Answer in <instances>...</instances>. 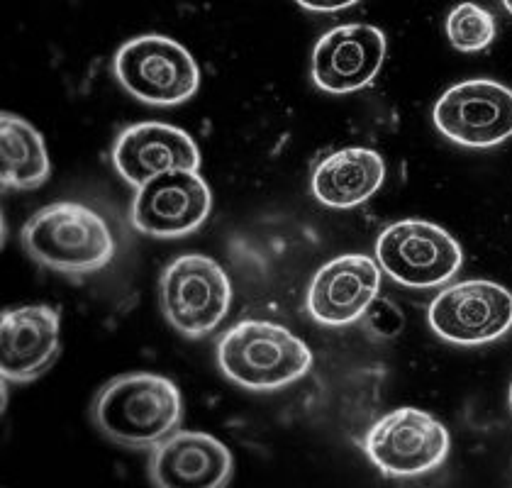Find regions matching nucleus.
<instances>
[{
  "label": "nucleus",
  "mask_w": 512,
  "mask_h": 488,
  "mask_svg": "<svg viewBox=\"0 0 512 488\" xmlns=\"http://www.w3.org/2000/svg\"><path fill=\"white\" fill-rule=\"evenodd\" d=\"M359 323L364 327L366 337H371L374 342H386L403 332L405 315L391 298L376 296L366 308V313L359 318Z\"/></svg>",
  "instance_id": "6ab92c4d"
},
{
  "label": "nucleus",
  "mask_w": 512,
  "mask_h": 488,
  "mask_svg": "<svg viewBox=\"0 0 512 488\" xmlns=\"http://www.w3.org/2000/svg\"><path fill=\"white\" fill-rule=\"evenodd\" d=\"M430 327L454 345H486L512 327V293L495 281H461L439 291L427 310Z\"/></svg>",
  "instance_id": "6e6552de"
},
{
  "label": "nucleus",
  "mask_w": 512,
  "mask_h": 488,
  "mask_svg": "<svg viewBox=\"0 0 512 488\" xmlns=\"http://www.w3.org/2000/svg\"><path fill=\"white\" fill-rule=\"evenodd\" d=\"M364 449L383 474L408 479L437 469L447 459L449 432L427 410L398 408L371 427Z\"/></svg>",
  "instance_id": "0eeeda50"
},
{
  "label": "nucleus",
  "mask_w": 512,
  "mask_h": 488,
  "mask_svg": "<svg viewBox=\"0 0 512 488\" xmlns=\"http://www.w3.org/2000/svg\"><path fill=\"white\" fill-rule=\"evenodd\" d=\"M213 193L200 171H166L137 188L130 220L137 232L154 240H178L208 220Z\"/></svg>",
  "instance_id": "9d476101"
},
{
  "label": "nucleus",
  "mask_w": 512,
  "mask_h": 488,
  "mask_svg": "<svg viewBox=\"0 0 512 488\" xmlns=\"http://www.w3.org/2000/svg\"><path fill=\"white\" fill-rule=\"evenodd\" d=\"M495 18L483 5L459 3L447 18V37L459 52H481L495 40Z\"/></svg>",
  "instance_id": "a211bd4d"
},
{
  "label": "nucleus",
  "mask_w": 512,
  "mask_h": 488,
  "mask_svg": "<svg viewBox=\"0 0 512 488\" xmlns=\"http://www.w3.org/2000/svg\"><path fill=\"white\" fill-rule=\"evenodd\" d=\"M159 298L169 325L188 340H200L225 320L232 284L215 259L181 254L161 274Z\"/></svg>",
  "instance_id": "39448f33"
},
{
  "label": "nucleus",
  "mask_w": 512,
  "mask_h": 488,
  "mask_svg": "<svg viewBox=\"0 0 512 488\" xmlns=\"http://www.w3.org/2000/svg\"><path fill=\"white\" fill-rule=\"evenodd\" d=\"M0 181L5 188L32 191L47 183L52 174L47 147L40 132L18 115L0 118Z\"/></svg>",
  "instance_id": "f3484780"
},
{
  "label": "nucleus",
  "mask_w": 512,
  "mask_h": 488,
  "mask_svg": "<svg viewBox=\"0 0 512 488\" xmlns=\"http://www.w3.org/2000/svg\"><path fill=\"white\" fill-rule=\"evenodd\" d=\"M27 257L66 276H88L115 257V240L100 213L83 203L59 201L40 208L22 227Z\"/></svg>",
  "instance_id": "f03ea898"
},
{
  "label": "nucleus",
  "mask_w": 512,
  "mask_h": 488,
  "mask_svg": "<svg viewBox=\"0 0 512 488\" xmlns=\"http://www.w3.org/2000/svg\"><path fill=\"white\" fill-rule=\"evenodd\" d=\"M376 262L398 284L437 288L461 269L464 254L444 227L425 220H400L378 235Z\"/></svg>",
  "instance_id": "423d86ee"
},
{
  "label": "nucleus",
  "mask_w": 512,
  "mask_h": 488,
  "mask_svg": "<svg viewBox=\"0 0 512 488\" xmlns=\"http://www.w3.org/2000/svg\"><path fill=\"white\" fill-rule=\"evenodd\" d=\"M217 366L247 391H278L308 374L313 352L288 327L242 320L217 340Z\"/></svg>",
  "instance_id": "7ed1b4c3"
},
{
  "label": "nucleus",
  "mask_w": 512,
  "mask_h": 488,
  "mask_svg": "<svg viewBox=\"0 0 512 488\" xmlns=\"http://www.w3.org/2000/svg\"><path fill=\"white\" fill-rule=\"evenodd\" d=\"M510 408H512V386H510Z\"/></svg>",
  "instance_id": "4be33fe9"
},
{
  "label": "nucleus",
  "mask_w": 512,
  "mask_h": 488,
  "mask_svg": "<svg viewBox=\"0 0 512 488\" xmlns=\"http://www.w3.org/2000/svg\"><path fill=\"white\" fill-rule=\"evenodd\" d=\"M91 420L105 440L154 449L183 423V396L171 379L149 371L115 376L96 393Z\"/></svg>",
  "instance_id": "f257e3e1"
},
{
  "label": "nucleus",
  "mask_w": 512,
  "mask_h": 488,
  "mask_svg": "<svg viewBox=\"0 0 512 488\" xmlns=\"http://www.w3.org/2000/svg\"><path fill=\"white\" fill-rule=\"evenodd\" d=\"M386 59V35L374 25H339L313 52V81L320 91L344 96L376 79Z\"/></svg>",
  "instance_id": "9b49d317"
},
{
  "label": "nucleus",
  "mask_w": 512,
  "mask_h": 488,
  "mask_svg": "<svg viewBox=\"0 0 512 488\" xmlns=\"http://www.w3.org/2000/svg\"><path fill=\"white\" fill-rule=\"evenodd\" d=\"M503 5H505V10L512 15V0H503Z\"/></svg>",
  "instance_id": "412c9836"
},
{
  "label": "nucleus",
  "mask_w": 512,
  "mask_h": 488,
  "mask_svg": "<svg viewBox=\"0 0 512 488\" xmlns=\"http://www.w3.org/2000/svg\"><path fill=\"white\" fill-rule=\"evenodd\" d=\"M232 469L230 449L217 437L178 430L152 449L147 474L159 488H222Z\"/></svg>",
  "instance_id": "4468645a"
},
{
  "label": "nucleus",
  "mask_w": 512,
  "mask_h": 488,
  "mask_svg": "<svg viewBox=\"0 0 512 488\" xmlns=\"http://www.w3.org/2000/svg\"><path fill=\"white\" fill-rule=\"evenodd\" d=\"M434 125L461 147L488 149L512 137V91L491 79L456 83L434 105Z\"/></svg>",
  "instance_id": "1a4fd4ad"
},
{
  "label": "nucleus",
  "mask_w": 512,
  "mask_h": 488,
  "mask_svg": "<svg viewBox=\"0 0 512 488\" xmlns=\"http://www.w3.org/2000/svg\"><path fill=\"white\" fill-rule=\"evenodd\" d=\"M381 271L366 254H344L327 262L308 288L310 318L327 327L356 323L378 296Z\"/></svg>",
  "instance_id": "ddd939ff"
},
{
  "label": "nucleus",
  "mask_w": 512,
  "mask_h": 488,
  "mask_svg": "<svg viewBox=\"0 0 512 488\" xmlns=\"http://www.w3.org/2000/svg\"><path fill=\"white\" fill-rule=\"evenodd\" d=\"M59 357V310L25 305L0 318V371L5 381L30 384Z\"/></svg>",
  "instance_id": "2eb2a0df"
},
{
  "label": "nucleus",
  "mask_w": 512,
  "mask_h": 488,
  "mask_svg": "<svg viewBox=\"0 0 512 488\" xmlns=\"http://www.w3.org/2000/svg\"><path fill=\"white\" fill-rule=\"evenodd\" d=\"M359 0H298L300 8L313 10V13H337V10L352 8Z\"/></svg>",
  "instance_id": "aec40b11"
},
{
  "label": "nucleus",
  "mask_w": 512,
  "mask_h": 488,
  "mask_svg": "<svg viewBox=\"0 0 512 488\" xmlns=\"http://www.w3.org/2000/svg\"><path fill=\"white\" fill-rule=\"evenodd\" d=\"M120 86L147 105H181L200 86V69L183 44L164 35H142L125 42L113 61Z\"/></svg>",
  "instance_id": "20e7f679"
},
{
  "label": "nucleus",
  "mask_w": 512,
  "mask_h": 488,
  "mask_svg": "<svg viewBox=\"0 0 512 488\" xmlns=\"http://www.w3.org/2000/svg\"><path fill=\"white\" fill-rule=\"evenodd\" d=\"M115 171L142 188L166 171H200V152L186 130L164 122H137L120 132L113 147Z\"/></svg>",
  "instance_id": "f8f14e48"
},
{
  "label": "nucleus",
  "mask_w": 512,
  "mask_h": 488,
  "mask_svg": "<svg viewBox=\"0 0 512 488\" xmlns=\"http://www.w3.org/2000/svg\"><path fill=\"white\" fill-rule=\"evenodd\" d=\"M386 164L381 154L366 147H347L330 154L313 174V193L330 208H356L383 186Z\"/></svg>",
  "instance_id": "dca6fc26"
}]
</instances>
